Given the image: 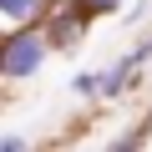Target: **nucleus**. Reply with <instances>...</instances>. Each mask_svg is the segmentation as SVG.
Instances as JSON below:
<instances>
[{"instance_id":"f257e3e1","label":"nucleus","mask_w":152,"mask_h":152,"mask_svg":"<svg viewBox=\"0 0 152 152\" xmlns=\"http://www.w3.org/2000/svg\"><path fill=\"white\" fill-rule=\"evenodd\" d=\"M46 56H51V36L41 20L5 31V41H0V81H31L46 66Z\"/></svg>"},{"instance_id":"f03ea898","label":"nucleus","mask_w":152,"mask_h":152,"mask_svg":"<svg viewBox=\"0 0 152 152\" xmlns=\"http://www.w3.org/2000/svg\"><path fill=\"white\" fill-rule=\"evenodd\" d=\"M86 10H81V0H56V5L41 15V26H46V36H51V51H66V46H76L86 36Z\"/></svg>"},{"instance_id":"7ed1b4c3","label":"nucleus","mask_w":152,"mask_h":152,"mask_svg":"<svg viewBox=\"0 0 152 152\" xmlns=\"http://www.w3.org/2000/svg\"><path fill=\"white\" fill-rule=\"evenodd\" d=\"M56 0H0V26H36Z\"/></svg>"},{"instance_id":"20e7f679","label":"nucleus","mask_w":152,"mask_h":152,"mask_svg":"<svg viewBox=\"0 0 152 152\" xmlns=\"http://www.w3.org/2000/svg\"><path fill=\"white\" fill-rule=\"evenodd\" d=\"M147 132H152V117H147L142 127H132V132H122V137H117V142H112L107 152H137V147L147 142Z\"/></svg>"},{"instance_id":"39448f33","label":"nucleus","mask_w":152,"mask_h":152,"mask_svg":"<svg viewBox=\"0 0 152 152\" xmlns=\"http://www.w3.org/2000/svg\"><path fill=\"white\" fill-rule=\"evenodd\" d=\"M71 91H76V96H102V71H81V76L71 81Z\"/></svg>"},{"instance_id":"423d86ee","label":"nucleus","mask_w":152,"mask_h":152,"mask_svg":"<svg viewBox=\"0 0 152 152\" xmlns=\"http://www.w3.org/2000/svg\"><path fill=\"white\" fill-rule=\"evenodd\" d=\"M81 10L86 15H112V10H122V0H81Z\"/></svg>"},{"instance_id":"0eeeda50","label":"nucleus","mask_w":152,"mask_h":152,"mask_svg":"<svg viewBox=\"0 0 152 152\" xmlns=\"http://www.w3.org/2000/svg\"><path fill=\"white\" fill-rule=\"evenodd\" d=\"M0 152H31V137H20V132H5V137H0Z\"/></svg>"}]
</instances>
